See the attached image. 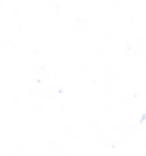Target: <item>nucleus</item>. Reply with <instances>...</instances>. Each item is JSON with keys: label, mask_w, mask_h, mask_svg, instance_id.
<instances>
[{"label": "nucleus", "mask_w": 146, "mask_h": 156, "mask_svg": "<svg viewBox=\"0 0 146 156\" xmlns=\"http://www.w3.org/2000/svg\"><path fill=\"white\" fill-rule=\"evenodd\" d=\"M145 120H146V114H144V115H143V117L141 119V123H143V122H145Z\"/></svg>", "instance_id": "obj_1"}]
</instances>
